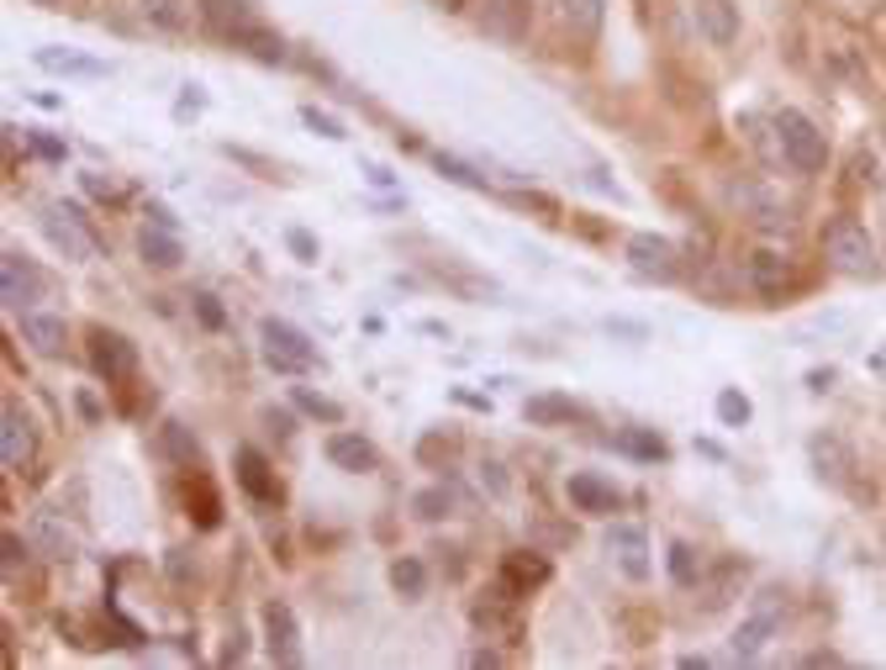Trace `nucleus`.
<instances>
[{
	"label": "nucleus",
	"mask_w": 886,
	"mask_h": 670,
	"mask_svg": "<svg viewBox=\"0 0 886 670\" xmlns=\"http://www.w3.org/2000/svg\"><path fill=\"white\" fill-rule=\"evenodd\" d=\"M27 539H32V549H38L42 560H75V554H80L69 523H63L59 512H48V508H38L32 518H27Z\"/></svg>",
	"instance_id": "16"
},
{
	"label": "nucleus",
	"mask_w": 886,
	"mask_h": 670,
	"mask_svg": "<svg viewBox=\"0 0 886 670\" xmlns=\"http://www.w3.org/2000/svg\"><path fill=\"white\" fill-rule=\"evenodd\" d=\"M433 6H443V11H464L470 0H433Z\"/></svg>",
	"instance_id": "57"
},
{
	"label": "nucleus",
	"mask_w": 886,
	"mask_h": 670,
	"mask_svg": "<svg viewBox=\"0 0 886 670\" xmlns=\"http://www.w3.org/2000/svg\"><path fill=\"white\" fill-rule=\"evenodd\" d=\"M233 470H238V486L254 496V502H280V481H275V470H269V460H264L254 444H238L233 449Z\"/></svg>",
	"instance_id": "17"
},
{
	"label": "nucleus",
	"mask_w": 886,
	"mask_h": 670,
	"mask_svg": "<svg viewBox=\"0 0 886 670\" xmlns=\"http://www.w3.org/2000/svg\"><path fill=\"white\" fill-rule=\"evenodd\" d=\"M734 201L745 206L749 223L766 227V233H786V223H791V217L781 211V201H776L770 190H760V185H734Z\"/></svg>",
	"instance_id": "24"
},
{
	"label": "nucleus",
	"mask_w": 886,
	"mask_h": 670,
	"mask_svg": "<svg viewBox=\"0 0 886 670\" xmlns=\"http://www.w3.org/2000/svg\"><path fill=\"white\" fill-rule=\"evenodd\" d=\"M185 508H190V518H196L201 529H217L222 523V502L206 475H190V481H185Z\"/></svg>",
	"instance_id": "30"
},
{
	"label": "nucleus",
	"mask_w": 886,
	"mask_h": 670,
	"mask_svg": "<svg viewBox=\"0 0 886 670\" xmlns=\"http://www.w3.org/2000/svg\"><path fill=\"white\" fill-rule=\"evenodd\" d=\"M259 623H264V650H269V660H275V666H302V623H296V608L275 597V602H264Z\"/></svg>",
	"instance_id": "8"
},
{
	"label": "nucleus",
	"mask_w": 886,
	"mask_h": 670,
	"mask_svg": "<svg viewBox=\"0 0 886 670\" xmlns=\"http://www.w3.org/2000/svg\"><path fill=\"white\" fill-rule=\"evenodd\" d=\"M21 344L42 354V359H59L63 344H69V333H63L59 317H48V312H21Z\"/></svg>",
	"instance_id": "21"
},
{
	"label": "nucleus",
	"mask_w": 886,
	"mask_h": 670,
	"mask_svg": "<svg viewBox=\"0 0 886 670\" xmlns=\"http://www.w3.org/2000/svg\"><path fill=\"white\" fill-rule=\"evenodd\" d=\"M570 508L591 512V518H607V512L623 508V491H618V481H607L597 470H575V475H570Z\"/></svg>",
	"instance_id": "14"
},
{
	"label": "nucleus",
	"mask_w": 886,
	"mask_h": 670,
	"mask_svg": "<svg viewBox=\"0 0 886 670\" xmlns=\"http://www.w3.org/2000/svg\"><path fill=\"white\" fill-rule=\"evenodd\" d=\"M755 406H749L745 391H718V423L723 427H749Z\"/></svg>",
	"instance_id": "41"
},
{
	"label": "nucleus",
	"mask_w": 886,
	"mask_h": 670,
	"mask_svg": "<svg viewBox=\"0 0 886 670\" xmlns=\"http://www.w3.org/2000/svg\"><path fill=\"white\" fill-rule=\"evenodd\" d=\"M607 554H612V565L623 570L628 581H649V533L639 523H618L607 533Z\"/></svg>",
	"instance_id": "15"
},
{
	"label": "nucleus",
	"mask_w": 886,
	"mask_h": 670,
	"mask_svg": "<svg viewBox=\"0 0 886 670\" xmlns=\"http://www.w3.org/2000/svg\"><path fill=\"white\" fill-rule=\"evenodd\" d=\"M27 549H32V539L21 544L17 533H6V575H17V565H21V554H27Z\"/></svg>",
	"instance_id": "48"
},
{
	"label": "nucleus",
	"mask_w": 886,
	"mask_h": 670,
	"mask_svg": "<svg viewBox=\"0 0 886 670\" xmlns=\"http://www.w3.org/2000/svg\"><path fill=\"white\" fill-rule=\"evenodd\" d=\"M454 433H427L423 444H417V460H423V465H439V460H454Z\"/></svg>",
	"instance_id": "43"
},
{
	"label": "nucleus",
	"mask_w": 886,
	"mask_h": 670,
	"mask_svg": "<svg viewBox=\"0 0 886 670\" xmlns=\"http://www.w3.org/2000/svg\"><path fill=\"white\" fill-rule=\"evenodd\" d=\"M549 575H554V565H549L539 549H506L502 565H496V587L523 602V597H533V587H544Z\"/></svg>",
	"instance_id": "10"
},
{
	"label": "nucleus",
	"mask_w": 886,
	"mask_h": 670,
	"mask_svg": "<svg viewBox=\"0 0 886 670\" xmlns=\"http://www.w3.org/2000/svg\"><path fill=\"white\" fill-rule=\"evenodd\" d=\"M807 460L818 470V481H828V486H849V475H855V449L839 433H813Z\"/></svg>",
	"instance_id": "13"
},
{
	"label": "nucleus",
	"mask_w": 886,
	"mask_h": 670,
	"mask_svg": "<svg viewBox=\"0 0 886 670\" xmlns=\"http://www.w3.org/2000/svg\"><path fill=\"white\" fill-rule=\"evenodd\" d=\"M138 11L154 21L159 32H185V27H190V0H138Z\"/></svg>",
	"instance_id": "33"
},
{
	"label": "nucleus",
	"mask_w": 886,
	"mask_h": 670,
	"mask_svg": "<svg viewBox=\"0 0 886 670\" xmlns=\"http://www.w3.org/2000/svg\"><path fill=\"white\" fill-rule=\"evenodd\" d=\"M85 338H90V370L101 375L106 386H121V381L138 375V348H132V338H121L111 327H90Z\"/></svg>",
	"instance_id": "7"
},
{
	"label": "nucleus",
	"mask_w": 886,
	"mask_h": 670,
	"mask_svg": "<svg viewBox=\"0 0 886 670\" xmlns=\"http://www.w3.org/2000/svg\"><path fill=\"white\" fill-rule=\"evenodd\" d=\"M38 6H53V0H38Z\"/></svg>",
	"instance_id": "58"
},
{
	"label": "nucleus",
	"mask_w": 886,
	"mask_h": 670,
	"mask_svg": "<svg viewBox=\"0 0 886 670\" xmlns=\"http://www.w3.org/2000/svg\"><path fill=\"white\" fill-rule=\"evenodd\" d=\"M776 132H781V159L797 169V175H818L828 164V138L818 132L813 117H803L797 106L776 111Z\"/></svg>",
	"instance_id": "4"
},
{
	"label": "nucleus",
	"mask_w": 886,
	"mask_h": 670,
	"mask_svg": "<svg viewBox=\"0 0 886 670\" xmlns=\"http://www.w3.org/2000/svg\"><path fill=\"white\" fill-rule=\"evenodd\" d=\"M628 269L639 280H654V285H676L681 280V248L660 238V233H633L628 238Z\"/></svg>",
	"instance_id": "5"
},
{
	"label": "nucleus",
	"mask_w": 886,
	"mask_h": 670,
	"mask_svg": "<svg viewBox=\"0 0 886 670\" xmlns=\"http://www.w3.org/2000/svg\"><path fill=\"white\" fill-rule=\"evenodd\" d=\"M291 402H296V412L317 417V423H343V406L333 402V396H317V391H306V386H291Z\"/></svg>",
	"instance_id": "35"
},
{
	"label": "nucleus",
	"mask_w": 886,
	"mask_h": 670,
	"mask_svg": "<svg viewBox=\"0 0 886 670\" xmlns=\"http://www.w3.org/2000/svg\"><path fill=\"white\" fill-rule=\"evenodd\" d=\"M554 11H560V21L575 32V42H591L597 32H602V21H607L602 0H554Z\"/></svg>",
	"instance_id": "28"
},
{
	"label": "nucleus",
	"mask_w": 886,
	"mask_h": 670,
	"mask_svg": "<svg viewBox=\"0 0 886 670\" xmlns=\"http://www.w3.org/2000/svg\"><path fill=\"white\" fill-rule=\"evenodd\" d=\"M148 223H159V227H175V211H169V206H148Z\"/></svg>",
	"instance_id": "54"
},
{
	"label": "nucleus",
	"mask_w": 886,
	"mask_h": 670,
	"mask_svg": "<svg viewBox=\"0 0 886 670\" xmlns=\"http://www.w3.org/2000/svg\"><path fill=\"white\" fill-rule=\"evenodd\" d=\"M169 575H175V581H185V575H190V560H185V549H169Z\"/></svg>",
	"instance_id": "53"
},
{
	"label": "nucleus",
	"mask_w": 886,
	"mask_h": 670,
	"mask_svg": "<svg viewBox=\"0 0 886 670\" xmlns=\"http://www.w3.org/2000/svg\"><path fill=\"white\" fill-rule=\"evenodd\" d=\"M243 53H248V59H259V63H285V42L259 21V27L243 38Z\"/></svg>",
	"instance_id": "38"
},
{
	"label": "nucleus",
	"mask_w": 886,
	"mask_h": 670,
	"mask_svg": "<svg viewBox=\"0 0 886 670\" xmlns=\"http://www.w3.org/2000/svg\"><path fill=\"white\" fill-rule=\"evenodd\" d=\"M138 254H142V265L148 269H180L185 265V244L175 238V227H159V223H148L138 233Z\"/></svg>",
	"instance_id": "20"
},
{
	"label": "nucleus",
	"mask_w": 886,
	"mask_h": 670,
	"mask_svg": "<svg viewBox=\"0 0 886 670\" xmlns=\"http://www.w3.org/2000/svg\"><path fill=\"white\" fill-rule=\"evenodd\" d=\"M834 386V370H813V391H828Z\"/></svg>",
	"instance_id": "56"
},
{
	"label": "nucleus",
	"mask_w": 886,
	"mask_h": 670,
	"mask_svg": "<svg viewBox=\"0 0 886 670\" xmlns=\"http://www.w3.org/2000/svg\"><path fill=\"white\" fill-rule=\"evenodd\" d=\"M523 417L533 427H560V423H581L585 412L575 396H560V391H544V396H533V402L523 406Z\"/></svg>",
	"instance_id": "26"
},
{
	"label": "nucleus",
	"mask_w": 886,
	"mask_h": 670,
	"mask_svg": "<svg viewBox=\"0 0 886 670\" xmlns=\"http://www.w3.org/2000/svg\"><path fill=\"white\" fill-rule=\"evenodd\" d=\"M159 449H164V460L169 465H180V470H201V439H196V427H185V423H169L159 427Z\"/></svg>",
	"instance_id": "25"
},
{
	"label": "nucleus",
	"mask_w": 886,
	"mask_h": 670,
	"mask_svg": "<svg viewBox=\"0 0 886 670\" xmlns=\"http://www.w3.org/2000/svg\"><path fill=\"white\" fill-rule=\"evenodd\" d=\"M412 512H417L423 523H439V518H449V512H454V491H449V486L417 491V496H412Z\"/></svg>",
	"instance_id": "39"
},
{
	"label": "nucleus",
	"mask_w": 886,
	"mask_h": 670,
	"mask_svg": "<svg viewBox=\"0 0 886 670\" xmlns=\"http://www.w3.org/2000/svg\"><path fill=\"white\" fill-rule=\"evenodd\" d=\"M259 359L275 375H312V370L323 365L317 344L296 323H280V317H264L259 323Z\"/></svg>",
	"instance_id": "1"
},
{
	"label": "nucleus",
	"mask_w": 886,
	"mask_h": 670,
	"mask_svg": "<svg viewBox=\"0 0 886 670\" xmlns=\"http://www.w3.org/2000/svg\"><path fill=\"white\" fill-rule=\"evenodd\" d=\"M302 122L312 127L317 138H333V142H343V138H348V127H343L338 117H327L323 106H302Z\"/></svg>",
	"instance_id": "42"
},
{
	"label": "nucleus",
	"mask_w": 886,
	"mask_h": 670,
	"mask_svg": "<svg viewBox=\"0 0 886 670\" xmlns=\"http://www.w3.org/2000/svg\"><path fill=\"white\" fill-rule=\"evenodd\" d=\"M528 17H533V6L528 0H481V32L491 42H502V48H518L528 38Z\"/></svg>",
	"instance_id": "12"
},
{
	"label": "nucleus",
	"mask_w": 886,
	"mask_h": 670,
	"mask_svg": "<svg viewBox=\"0 0 886 670\" xmlns=\"http://www.w3.org/2000/svg\"><path fill=\"white\" fill-rule=\"evenodd\" d=\"M481 481H485V491H496V496H506V475H502V465H491V460H485V465H481Z\"/></svg>",
	"instance_id": "51"
},
{
	"label": "nucleus",
	"mask_w": 886,
	"mask_h": 670,
	"mask_svg": "<svg viewBox=\"0 0 886 670\" xmlns=\"http://www.w3.org/2000/svg\"><path fill=\"white\" fill-rule=\"evenodd\" d=\"M32 454H38L32 412H27L17 396H6V412H0V460H6V470H27L32 465Z\"/></svg>",
	"instance_id": "9"
},
{
	"label": "nucleus",
	"mask_w": 886,
	"mask_h": 670,
	"mask_svg": "<svg viewBox=\"0 0 886 670\" xmlns=\"http://www.w3.org/2000/svg\"><path fill=\"white\" fill-rule=\"evenodd\" d=\"M739 575H745V565H739V560H723V565L712 570V575H707V570H702L707 612H718V608H728V602H734V581H739Z\"/></svg>",
	"instance_id": "32"
},
{
	"label": "nucleus",
	"mask_w": 886,
	"mask_h": 670,
	"mask_svg": "<svg viewBox=\"0 0 886 670\" xmlns=\"http://www.w3.org/2000/svg\"><path fill=\"white\" fill-rule=\"evenodd\" d=\"M391 587L402 591V597H423V587H427L423 560H412V554H406V560H396V565H391Z\"/></svg>",
	"instance_id": "40"
},
{
	"label": "nucleus",
	"mask_w": 886,
	"mask_h": 670,
	"mask_svg": "<svg viewBox=\"0 0 886 670\" xmlns=\"http://www.w3.org/2000/svg\"><path fill=\"white\" fill-rule=\"evenodd\" d=\"M439 280H443V285H454L464 302H496V296H502V290H496L491 280H481V275H464V269H439Z\"/></svg>",
	"instance_id": "36"
},
{
	"label": "nucleus",
	"mask_w": 886,
	"mask_h": 670,
	"mask_svg": "<svg viewBox=\"0 0 886 670\" xmlns=\"http://www.w3.org/2000/svg\"><path fill=\"white\" fill-rule=\"evenodd\" d=\"M786 280H791V269H786L781 254H770V248H760L755 259H749V285L766 296V302H781L786 296Z\"/></svg>",
	"instance_id": "27"
},
{
	"label": "nucleus",
	"mask_w": 886,
	"mask_h": 670,
	"mask_svg": "<svg viewBox=\"0 0 886 670\" xmlns=\"http://www.w3.org/2000/svg\"><path fill=\"white\" fill-rule=\"evenodd\" d=\"M364 180L375 185V190H391V185H396V175H391L385 164H364Z\"/></svg>",
	"instance_id": "52"
},
{
	"label": "nucleus",
	"mask_w": 886,
	"mask_h": 670,
	"mask_svg": "<svg viewBox=\"0 0 886 670\" xmlns=\"http://www.w3.org/2000/svg\"><path fill=\"white\" fill-rule=\"evenodd\" d=\"M607 333H612V338H639V344L649 338V327L644 323H628V317H607Z\"/></svg>",
	"instance_id": "47"
},
{
	"label": "nucleus",
	"mask_w": 886,
	"mask_h": 670,
	"mask_svg": "<svg viewBox=\"0 0 886 670\" xmlns=\"http://www.w3.org/2000/svg\"><path fill=\"white\" fill-rule=\"evenodd\" d=\"M433 169H439L443 180H454V185H464V190H491V180H485L481 169H470V164L464 159H449V154H433Z\"/></svg>",
	"instance_id": "37"
},
{
	"label": "nucleus",
	"mask_w": 886,
	"mask_h": 670,
	"mask_svg": "<svg viewBox=\"0 0 886 670\" xmlns=\"http://www.w3.org/2000/svg\"><path fill=\"white\" fill-rule=\"evenodd\" d=\"M27 142H32V154H38V159H48V164H59V159H63V142H59V138H42V132H27Z\"/></svg>",
	"instance_id": "46"
},
{
	"label": "nucleus",
	"mask_w": 886,
	"mask_h": 670,
	"mask_svg": "<svg viewBox=\"0 0 886 670\" xmlns=\"http://www.w3.org/2000/svg\"><path fill=\"white\" fill-rule=\"evenodd\" d=\"M80 185H85V190H90V196H101V201H117V196H121L117 185H111V180H101V175H80Z\"/></svg>",
	"instance_id": "49"
},
{
	"label": "nucleus",
	"mask_w": 886,
	"mask_h": 670,
	"mask_svg": "<svg viewBox=\"0 0 886 670\" xmlns=\"http://www.w3.org/2000/svg\"><path fill=\"white\" fill-rule=\"evenodd\" d=\"M42 290H48V275H42L27 254L6 248V254H0V302L21 317V312H32V306L42 302Z\"/></svg>",
	"instance_id": "6"
},
{
	"label": "nucleus",
	"mask_w": 886,
	"mask_h": 670,
	"mask_svg": "<svg viewBox=\"0 0 886 670\" xmlns=\"http://www.w3.org/2000/svg\"><path fill=\"white\" fill-rule=\"evenodd\" d=\"M38 227H42V238L59 248L63 259H75V265H90V259L101 254L96 233L85 227V211H80V206L48 201V206H42V217H38Z\"/></svg>",
	"instance_id": "3"
},
{
	"label": "nucleus",
	"mask_w": 886,
	"mask_h": 670,
	"mask_svg": "<svg viewBox=\"0 0 886 670\" xmlns=\"http://www.w3.org/2000/svg\"><path fill=\"white\" fill-rule=\"evenodd\" d=\"M201 27L217 42L243 48V38L259 27V17H254V6H248V0H201Z\"/></svg>",
	"instance_id": "11"
},
{
	"label": "nucleus",
	"mask_w": 886,
	"mask_h": 670,
	"mask_svg": "<svg viewBox=\"0 0 886 670\" xmlns=\"http://www.w3.org/2000/svg\"><path fill=\"white\" fill-rule=\"evenodd\" d=\"M327 460H333V470H343V475H370V470L381 465L375 444H370L364 433H348V427L327 433Z\"/></svg>",
	"instance_id": "18"
},
{
	"label": "nucleus",
	"mask_w": 886,
	"mask_h": 670,
	"mask_svg": "<svg viewBox=\"0 0 886 670\" xmlns=\"http://www.w3.org/2000/svg\"><path fill=\"white\" fill-rule=\"evenodd\" d=\"M512 602H518V597H506L502 587H496V597L485 591L481 602L470 608V623H475V629H481V633H502L506 644H512V639L523 633V623H518V612H512Z\"/></svg>",
	"instance_id": "19"
},
{
	"label": "nucleus",
	"mask_w": 886,
	"mask_h": 670,
	"mask_svg": "<svg viewBox=\"0 0 886 670\" xmlns=\"http://www.w3.org/2000/svg\"><path fill=\"white\" fill-rule=\"evenodd\" d=\"M470 666H502V654H496V650H481V654H470Z\"/></svg>",
	"instance_id": "55"
},
{
	"label": "nucleus",
	"mask_w": 886,
	"mask_h": 670,
	"mask_svg": "<svg viewBox=\"0 0 886 670\" xmlns=\"http://www.w3.org/2000/svg\"><path fill=\"white\" fill-rule=\"evenodd\" d=\"M824 254L839 275H855V280L876 275V238H870L855 217H834V223L824 227Z\"/></svg>",
	"instance_id": "2"
},
{
	"label": "nucleus",
	"mask_w": 886,
	"mask_h": 670,
	"mask_svg": "<svg viewBox=\"0 0 886 670\" xmlns=\"http://www.w3.org/2000/svg\"><path fill=\"white\" fill-rule=\"evenodd\" d=\"M285 244H291V254H296L302 265H317V259H323V254H317V238H312L306 227H291V233H285Z\"/></svg>",
	"instance_id": "44"
},
{
	"label": "nucleus",
	"mask_w": 886,
	"mask_h": 670,
	"mask_svg": "<svg viewBox=\"0 0 886 670\" xmlns=\"http://www.w3.org/2000/svg\"><path fill=\"white\" fill-rule=\"evenodd\" d=\"M196 317H201V323L211 327V333H217V327L227 323V312L217 306V296H211V290H201V296H196Z\"/></svg>",
	"instance_id": "45"
},
{
	"label": "nucleus",
	"mask_w": 886,
	"mask_h": 670,
	"mask_svg": "<svg viewBox=\"0 0 886 670\" xmlns=\"http://www.w3.org/2000/svg\"><path fill=\"white\" fill-rule=\"evenodd\" d=\"M697 27L712 48H728L739 38V6L734 0H697Z\"/></svg>",
	"instance_id": "22"
},
{
	"label": "nucleus",
	"mask_w": 886,
	"mask_h": 670,
	"mask_svg": "<svg viewBox=\"0 0 886 670\" xmlns=\"http://www.w3.org/2000/svg\"><path fill=\"white\" fill-rule=\"evenodd\" d=\"M243 654H248V633H233V639H227V650H222V666H243Z\"/></svg>",
	"instance_id": "50"
},
{
	"label": "nucleus",
	"mask_w": 886,
	"mask_h": 670,
	"mask_svg": "<svg viewBox=\"0 0 886 670\" xmlns=\"http://www.w3.org/2000/svg\"><path fill=\"white\" fill-rule=\"evenodd\" d=\"M781 629V623H770V618H760V612H749L745 623H739V629H734V660H760V650H766L770 644V633Z\"/></svg>",
	"instance_id": "29"
},
{
	"label": "nucleus",
	"mask_w": 886,
	"mask_h": 670,
	"mask_svg": "<svg viewBox=\"0 0 886 670\" xmlns=\"http://www.w3.org/2000/svg\"><path fill=\"white\" fill-rule=\"evenodd\" d=\"M38 63L48 75H75V80H106L111 63L90 59V53H69V48H38Z\"/></svg>",
	"instance_id": "23"
},
{
	"label": "nucleus",
	"mask_w": 886,
	"mask_h": 670,
	"mask_svg": "<svg viewBox=\"0 0 886 670\" xmlns=\"http://www.w3.org/2000/svg\"><path fill=\"white\" fill-rule=\"evenodd\" d=\"M664 565H670V581L681 591H691V587H702V554L686 544V539H676V544L664 549Z\"/></svg>",
	"instance_id": "31"
},
{
	"label": "nucleus",
	"mask_w": 886,
	"mask_h": 670,
	"mask_svg": "<svg viewBox=\"0 0 886 670\" xmlns=\"http://www.w3.org/2000/svg\"><path fill=\"white\" fill-rule=\"evenodd\" d=\"M612 444H618V454H633V460H664V439L649 427H618Z\"/></svg>",
	"instance_id": "34"
}]
</instances>
